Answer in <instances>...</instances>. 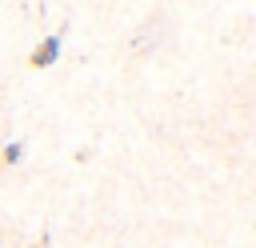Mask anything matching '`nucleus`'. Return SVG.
Listing matches in <instances>:
<instances>
[{
  "mask_svg": "<svg viewBox=\"0 0 256 248\" xmlns=\"http://www.w3.org/2000/svg\"><path fill=\"white\" fill-rule=\"evenodd\" d=\"M36 248H44V244H36Z\"/></svg>",
  "mask_w": 256,
  "mask_h": 248,
  "instance_id": "nucleus-3",
  "label": "nucleus"
},
{
  "mask_svg": "<svg viewBox=\"0 0 256 248\" xmlns=\"http://www.w3.org/2000/svg\"><path fill=\"white\" fill-rule=\"evenodd\" d=\"M60 52H64V36L52 32V36H44V40L28 52V68H52V64L60 60Z\"/></svg>",
  "mask_w": 256,
  "mask_h": 248,
  "instance_id": "nucleus-1",
  "label": "nucleus"
},
{
  "mask_svg": "<svg viewBox=\"0 0 256 248\" xmlns=\"http://www.w3.org/2000/svg\"><path fill=\"white\" fill-rule=\"evenodd\" d=\"M0 160H4L8 168H12V164H20V160H24V144H20V140H8V144H4V152H0Z\"/></svg>",
  "mask_w": 256,
  "mask_h": 248,
  "instance_id": "nucleus-2",
  "label": "nucleus"
}]
</instances>
